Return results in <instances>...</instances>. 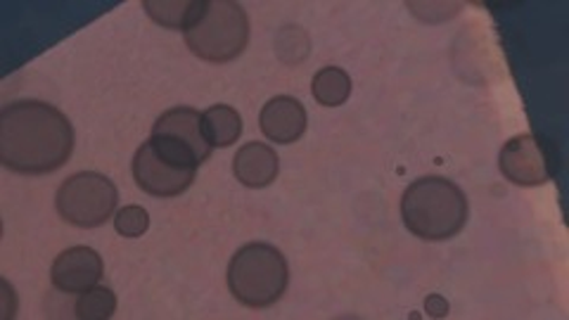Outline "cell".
Listing matches in <instances>:
<instances>
[{"mask_svg":"<svg viewBox=\"0 0 569 320\" xmlns=\"http://www.w3.org/2000/svg\"><path fill=\"white\" fill-rule=\"evenodd\" d=\"M117 313V294L110 288H96L79 294L74 304V316L81 320H107Z\"/></svg>","mask_w":569,"mask_h":320,"instance_id":"9a60e30c","label":"cell"},{"mask_svg":"<svg viewBox=\"0 0 569 320\" xmlns=\"http://www.w3.org/2000/svg\"><path fill=\"white\" fill-rule=\"evenodd\" d=\"M233 173L247 188H269L280 173L278 152L259 140L247 142L233 159Z\"/></svg>","mask_w":569,"mask_h":320,"instance_id":"8fae6325","label":"cell"},{"mask_svg":"<svg viewBox=\"0 0 569 320\" xmlns=\"http://www.w3.org/2000/svg\"><path fill=\"white\" fill-rule=\"evenodd\" d=\"M276 52L284 64H299L309 56V36L299 27H282L276 36Z\"/></svg>","mask_w":569,"mask_h":320,"instance_id":"2e32d148","label":"cell"},{"mask_svg":"<svg viewBox=\"0 0 569 320\" xmlns=\"http://www.w3.org/2000/svg\"><path fill=\"white\" fill-rule=\"evenodd\" d=\"M449 301L443 299L441 294H430L425 299V313L432 318H447L449 316Z\"/></svg>","mask_w":569,"mask_h":320,"instance_id":"ac0fdd59","label":"cell"},{"mask_svg":"<svg viewBox=\"0 0 569 320\" xmlns=\"http://www.w3.org/2000/svg\"><path fill=\"white\" fill-rule=\"evenodd\" d=\"M228 290L247 309H269L282 299L290 284L288 259L278 247L249 242L240 247L226 271Z\"/></svg>","mask_w":569,"mask_h":320,"instance_id":"3957f363","label":"cell"},{"mask_svg":"<svg viewBox=\"0 0 569 320\" xmlns=\"http://www.w3.org/2000/svg\"><path fill=\"white\" fill-rule=\"evenodd\" d=\"M119 192L114 181L96 173L81 171L69 176L56 194L60 219L77 228H98L114 217Z\"/></svg>","mask_w":569,"mask_h":320,"instance_id":"5b68a950","label":"cell"},{"mask_svg":"<svg viewBox=\"0 0 569 320\" xmlns=\"http://www.w3.org/2000/svg\"><path fill=\"white\" fill-rule=\"evenodd\" d=\"M249 43L247 12L236 0H209L202 20L186 31L192 56L211 64L240 58Z\"/></svg>","mask_w":569,"mask_h":320,"instance_id":"277c9868","label":"cell"},{"mask_svg":"<svg viewBox=\"0 0 569 320\" xmlns=\"http://www.w3.org/2000/svg\"><path fill=\"white\" fill-rule=\"evenodd\" d=\"M202 131L211 148H230L242 136V117L228 104H211L202 112Z\"/></svg>","mask_w":569,"mask_h":320,"instance_id":"4fadbf2b","label":"cell"},{"mask_svg":"<svg viewBox=\"0 0 569 320\" xmlns=\"http://www.w3.org/2000/svg\"><path fill=\"white\" fill-rule=\"evenodd\" d=\"M466 192L441 176H422L401 194V219L420 240L443 242L456 238L468 223Z\"/></svg>","mask_w":569,"mask_h":320,"instance_id":"7a4b0ae2","label":"cell"},{"mask_svg":"<svg viewBox=\"0 0 569 320\" xmlns=\"http://www.w3.org/2000/svg\"><path fill=\"white\" fill-rule=\"evenodd\" d=\"M307 110L297 98L278 96L261 107L259 129L266 136V140L278 142V146H292V142H297L307 133Z\"/></svg>","mask_w":569,"mask_h":320,"instance_id":"9c48e42d","label":"cell"},{"mask_svg":"<svg viewBox=\"0 0 569 320\" xmlns=\"http://www.w3.org/2000/svg\"><path fill=\"white\" fill-rule=\"evenodd\" d=\"M311 91L318 104L342 107L351 96V79L342 67H323L316 71Z\"/></svg>","mask_w":569,"mask_h":320,"instance_id":"5bb4252c","label":"cell"},{"mask_svg":"<svg viewBox=\"0 0 569 320\" xmlns=\"http://www.w3.org/2000/svg\"><path fill=\"white\" fill-rule=\"evenodd\" d=\"M131 171L136 186L159 200H171L183 194L194 183V176H198V169L171 162V159L159 154L150 142H142L138 148Z\"/></svg>","mask_w":569,"mask_h":320,"instance_id":"8992f818","label":"cell"},{"mask_svg":"<svg viewBox=\"0 0 569 320\" xmlns=\"http://www.w3.org/2000/svg\"><path fill=\"white\" fill-rule=\"evenodd\" d=\"M207 3L209 0H146L142 8L159 27L186 33L202 20Z\"/></svg>","mask_w":569,"mask_h":320,"instance_id":"7c38bea8","label":"cell"},{"mask_svg":"<svg viewBox=\"0 0 569 320\" xmlns=\"http://www.w3.org/2000/svg\"><path fill=\"white\" fill-rule=\"evenodd\" d=\"M152 136H167L181 142L183 148L200 159V164L209 162L213 150L202 131V112L194 110V107H173V110H167L154 121Z\"/></svg>","mask_w":569,"mask_h":320,"instance_id":"30bf717a","label":"cell"},{"mask_svg":"<svg viewBox=\"0 0 569 320\" xmlns=\"http://www.w3.org/2000/svg\"><path fill=\"white\" fill-rule=\"evenodd\" d=\"M74 152V129L48 102L17 100L0 112V162L22 176L62 169Z\"/></svg>","mask_w":569,"mask_h":320,"instance_id":"6da1fadb","label":"cell"},{"mask_svg":"<svg viewBox=\"0 0 569 320\" xmlns=\"http://www.w3.org/2000/svg\"><path fill=\"white\" fill-rule=\"evenodd\" d=\"M114 228L121 238H129V240L142 238L150 228V213L138 204L123 207L114 213Z\"/></svg>","mask_w":569,"mask_h":320,"instance_id":"e0dca14e","label":"cell"},{"mask_svg":"<svg viewBox=\"0 0 569 320\" xmlns=\"http://www.w3.org/2000/svg\"><path fill=\"white\" fill-rule=\"evenodd\" d=\"M104 263L91 247H69L52 261V288L64 294H81L102 280Z\"/></svg>","mask_w":569,"mask_h":320,"instance_id":"ba28073f","label":"cell"},{"mask_svg":"<svg viewBox=\"0 0 569 320\" xmlns=\"http://www.w3.org/2000/svg\"><path fill=\"white\" fill-rule=\"evenodd\" d=\"M498 167L510 183L539 188L553 178V164L543 140L533 133L512 136L498 154Z\"/></svg>","mask_w":569,"mask_h":320,"instance_id":"52a82bcc","label":"cell"}]
</instances>
